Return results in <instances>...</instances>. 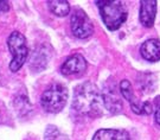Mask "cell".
<instances>
[{
  "label": "cell",
  "mask_w": 160,
  "mask_h": 140,
  "mask_svg": "<svg viewBox=\"0 0 160 140\" xmlns=\"http://www.w3.org/2000/svg\"><path fill=\"white\" fill-rule=\"evenodd\" d=\"M158 103V102H157ZM154 119H155V122L160 125V103L157 105V109H155V114H154Z\"/></svg>",
  "instance_id": "e0dca14e"
},
{
  "label": "cell",
  "mask_w": 160,
  "mask_h": 140,
  "mask_svg": "<svg viewBox=\"0 0 160 140\" xmlns=\"http://www.w3.org/2000/svg\"><path fill=\"white\" fill-rule=\"evenodd\" d=\"M7 45L8 49L12 53V61L10 63V69L11 71L16 72L20 69L26 62L28 58V53H29V49H28V44H26V39L24 35H22L18 31H13L10 37L7 38Z\"/></svg>",
  "instance_id": "277c9868"
},
{
  "label": "cell",
  "mask_w": 160,
  "mask_h": 140,
  "mask_svg": "<svg viewBox=\"0 0 160 140\" xmlns=\"http://www.w3.org/2000/svg\"><path fill=\"white\" fill-rule=\"evenodd\" d=\"M157 14V1L142 0L140 2V22L145 28H152Z\"/></svg>",
  "instance_id": "ba28073f"
},
{
  "label": "cell",
  "mask_w": 160,
  "mask_h": 140,
  "mask_svg": "<svg viewBox=\"0 0 160 140\" xmlns=\"http://www.w3.org/2000/svg\"><path fill=\"white\" fill-rule=\"evenodd\" d=\"M87 67L88 64L86 58L80 53H75L64 61V63L61 65V72L65 76L80 75L86 71Z\"/></svg>",
  "instance_id": "52a82bcc"
},
{
  "label": "cell",
  "mask_w": 160,
  "mask_h": 140,
  "mask_svg": "<svg viewBox=\"0 0 160 140\" xmlns=\"http://www.w3.org/2000/svg\"><path fill=\"white\" fill-rule=\"evenodd\" d=\"M102 98H103V105L113 114H119L122 112L123 105L122 100L118 88L114 83H107L102 90Z\"/></svg>",
  "instance_id": "8992f818"
},
{
  "label": "cell",
  "mask_w": 160,
  "mask_h": 140,
  "mask_svg": "<svg viewBox=\"0 0 160 140\" xmlns=\"http://www.w3.org/2000/svg\"><path fill=\"white\" fill-rule=\"evenodd\" d=\"M70 26H71L72 33L81 39L90 37L94 32V25H92L90 18L81 8L74 10L71 18H70Z\"/></svg>",
  "instance_id": "5b68a950"
},
{
  "label": "cell",
  "mask_w": 160,
  "mask_h": 140,
  "mask_svg": "<svg viewBox=\"0 0 160 140\" xmlns=\"http://www.w3.org/2000/svg\"><path fill=\"white\" fill-rule=\"evenodd\" d=\"M10 10V2L8 1H0V13H4Z\"/></svg>",
  "instance_id": "2e32d148"
},
{
  "label": "cell",
  "mask_w": 160,
  "mask_h": 140,
  "mask_svg": "<svg viewBox=\"0 0 160 140\" xmlns=\"http://www.w3.org/2000/svg\"><path fill=\"white\" fill-rule=\"evenodd\" d=\"M49 10L57 17H65L70 12V4L69 1L64 0H50L46 2Z\"/></svg>",
  "instance_id": "7c38bea8"
},
{
  "label": "cell",
  "mask_w": 160,
  "mask_h": 140,
  "mask_svg": "<svg viewBox=\"0 0 160 140\" xmlns=\"http://www.w3.org/2000/svg\"><path fill=\"white\" fill-rule=\"evenodd\" d=\"M100 14L102 17L104 25L110 31L120 29V26L126 22L127 8L120 0H101L96 1Z\"/></svg>",
  "instance_id": "7a4b0ae2"
},
{
  "label": "cell",
  "mask_w": 160,
  "mask_h": 140,
  "mask_svg": "<svg viewBox=\"0 0 160 140\" xmlns=\"http://www.w3.org/2000/svg\"><path fill=\"white\" fill-rule=\"evenodd\" d=\"M152 112H153V107H152V105H151V102H148V101L142 102V106H141V114L149 115Z\"/></svg>",
  "instance_id": "9a60e30c"
},
{
  "label": "cell",
  "mask_w": 160,
  "mask_h": 140,
  "mask_svg": "<svg viewBox=\"0 0 160 140\" xmlns=\"http://www.w3.org/2000/svg\"><path fill=\"white\" fill-rule=\"evenodd\" d=\"M120 93L129 102V105L132 107V111L134 112V113H137V114H141V106H142V103H140L137 100L135 95H134V92H133L131 82L128 81V80H122L121 81Z\"/></svg>",
  "instance_id": "30bf717a"
},
{
  "label": "cell",
  "mask_w": 160,
  "mask_h": 140,
  "mask_svg": "<svg viewBox=\"0 0 160 140\" xmlns=\"http://www.w3.org/2000/svg\"><path fill=\"white\" fill-rule=\"evenodd\" d=\"M146 78H142V80H139V83H140V88L143 93H151L154 90V83H155V78L154 76L152 78H147L148 77V74H145Z\"/></svg>",
  "instance_id": "5bb4252c"
},
{
  "label": "cell",
  "mask_w": 160,
  "mask_h": 140,
  "mask_svg": "<svg viewBox=\"0 0 160 140\" xmlns=\"http://www.w3.org/2000/svg\"><path fill=\"white\" fill-rule=\"evenodd\" d=\"M45 140H67V137L55 126H49L45 131Z\"/></svg>",
  "instance_id": "4fadbf2b"
},
{
  "label": "cell",
  "mask_w": 160,
  "mask_h": 140,
  "mask_svg": "<svg viewBox=\"0 0 160 140\" xmlns=\"http://www.w3.org/2000/svg\"><path fill=\"white\" fill-rule=\"evenodd\" d=\"M68 95V89L63 84L55 83L42 94L40 105L49 113H58L64 108Z\"/></svg>",
  "instance_id": "3957f363"
},
{
  "label": "cell",
  "mask_w": 160,
  "mask_h": 140,
  "mask_svg": "<svg viewBox=\"0 0 160 140\" xmlns=\"http://www.w3.org/2000/svg\"><path fill=\"white\" fill-rule=\"evenodd\" d=\"M92 140H131L129 133L125 129L104 128L98 129Z\"/></svg>",
  "instance_id": "8fae6325"
},
{
  "label": "cell",
  "mask_w": 160,
  "mask_h": 140,
  "mask_svg": "<svg viewBox=\"0 0 160 140\" xmlns=\"http://www.w3.org/2000/svg\"><path fill=\"white\" fill-rule=\"evenodd\" d=\"M103 106L102 93L95 84L84 82L76 87L72 100V108L76 112L86 117L97 118L102 114Z\"/></svg>",
  "instance_id": "6da1fadb"
},
{
  "label": "cell",
  "mask_w": 160,
  "mask_h": 140,
  "mask_svg": "<svg viewBox=\"0 0 160 140\" xmlns=\"http://www.w3.org/2000/svg\"><path fill=\"white\" fill-rule=\"evenodd\" d=\"M140 53L142 58L148 62L160 61V41L155 38L146 41L140 48Z\"/></svg>",
  "instance_id": "9c48e42d"
}]
</instances>
